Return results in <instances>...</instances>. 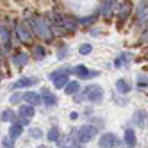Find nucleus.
Listing matches in <instances>:
<instances>
[{
  "mask_svg": "<svg viewBox=\"0 0 148 148\" xmlns=\"http://www.w3.org/2000/svg\"><path fill=\"white\" fill-rule=\"evenodd\" d=\"M34 107L32 105H22V107H20V112H18V116L22 120H27V121H30V118H32L34 116Z\"/></svg>",
  "mask_w": 148,
  "mask_h": 148,
  "instance_id": "ddd939ff",
  "label": "nucleus"
},
{
  "mask_svg": "<svg viewBox=\"0 0 148 148\" xmlns=\"http://www.w3.org/2000/svg\"><path fill=\"white\" fill-rule=\"evenodd\" d=\"M132 61V54H129V52H123V54L118 56V59H116V68H125V66H129V62Z\"/></svg>",
  "mask_w": 148,
  "mask_h": 148,
  "instance_id": "4468645a",
  "label": "nucleus"
},
{
  "mask_svg": "<svg viewBox=\"0 0 148 148\" xmlns=\"http://www.w3.org/2000/svg\"><path fill=\"white\" fill-rule=\"evenodd\" d=\"M61 25L66 32H73L77 29V18H71V16H61Z\"/></svg>",
  "mask_w": 148,
  "mask_h": 148,
  "instance_id": "0eeeda50",
  "label": "nucleus"
},
{
  "mask_svg": "<svg viewBox=\"0 0 148 148\" xmlns=\"http://www.w3.org/2000/svg\"><path fill=\"white\" fill-rule=\"evenodd\" d=\"M64 148H75V146H64Z\"/></svg>",
  "mask_w": 148,
  "mask_h": 148,
  "instance_id": "f704fd0d",
  "label": "nucleus"
},
{
  "mask_svg": "<svg viewBox=\"0 0 148 148\" xmlns=\"http://www.w3.org/2000/svg\"><path fill=\"white\" fill-rule=\"evenodd\" d=\"M29 25H30V30L36 34V36H39L41 39H45V41H52L54 39V29H52L50 25H48V22L45 18H41V16H34V18H30V22H29Z\"/></svg>",
  "mask_w": 148,
  "mask_h": 148,
  "instance_id": "f257e3e1",
  "label": "nucleus"
},
{
  "mask_svg": "<svg viewBox=\"0 0 148 148\" xmlns=\"http://www.w3.org/2000/svg\"><path fill=\"white\" fill-rule=\"evenodd\" d=\"M84 97L91 102H100L102 97H103V91H102L100 86H88L86 91H84Z\"/></svg>",
  "mask_w": 148,
  "mask_h": 148,
  "instance_id": "39448f33",
  "label": "nucleus"
},
{
  "mask_svg": "<svg viewBox=\"0 0 148 148\" xmlns=\"http://www.w3.org/2000/svg\"><path fill=\"white\" fill-rule=\"evenodd\" d=\"M79 89H80L79 82H77V80H73V82H68V86L64 88V93H66V95H77Z\"/></svg>",
  "mask_w": 148,
  "mask_h": 148,
  "instance_id": "b1692460",
  "label": "nucleus"
},
{
  "mask_svg": "<svg viewBox=\"0 0 148 148\" xmlns=\"http://www.w3.org/2000/svg\"><path fill=\"white\" fill-rule=\"evenodd\" d=\"M41 100H43V103L47 107H56V103H57V98L54 97V93H50L48 89L41 91Z\"/></svg>",
  "mask_w": 148,
  "mask_h": 148,
  "instance_id": "1a4fd4ad",
  "label": "nucleus"
},
{
  "mask_svg": "<svg viewBox=\"0 0 148 148\" xmlns=\"http://www.w3.org/2000/svg\"><path fill=\"white\" fill-rule=\"evenodd\" d=\"M38 82V79H29V77H22L18 79L14 84H13V89H18V88H30Z\"/></svg>",
  "mask_w": 148,
  "mask_h": 148,
  "instance_id": "f8f14e48",
  "label": "nucleus"
},
{
  "mask_svg": "<svg viewBox=\"0 0 148 148\" xmlns=\"http://www.w3.org/2000/svg\"><path fill=\"white\" fill-rule=\"evenodd\" d=\"M20 100H23V95H20V93H16V95H13L11 98H9V102L11 103H18Z\"/></svg>",
  "mask_w": 148,
  "mask_h": 148,
  "instance_id": "7c9ffc66",
  "label": "nucleus"
},
{
  "mask_svg": "<svg viewBox=\"0 0 148 148\" xmlns=\"http://www.w3.org/2000/svg\"><path fill=\"white\" fill-rule=\"evenodd\" d=\"M134 121L137 127H145V121H146V111H136L134 112Z\"/></svg>",
  "mask_w": 148,
  "mask_h": 148,
  "instance_id": "4be33fe9",
  "label": "nucleus"
},
{
  "mask_svg": "<svg viewBox=\"0 0 148 148\" xmlns=\"http://www.w3.org/2000/svg\"><path fill=\"white\" fill-rule=\"evenodd\" d=\"M116 145H118V136L112 134V132H105L100 137V141H98L100 148H114Z\"/></svg>",
  "mask_w": 148,
  "mask_h": 148,
  "instance_id": "20e7f679",
  "label": "nucleus"
},
{
  "mask_svg": "<svg viewBox=\"0 0 148 148\" xmlns=\"http://www.w3.org/2000/svg\"><path fill=\"white\" fill-rule=\"evenodd\" d=\"M38 148H47V146H38Z\"/></svg>",
  "mask_w": 148,
  "mask_h": 148,
  "instance_id": "c9c22d12",
  "label": "nucleus"
},
{
  "mask_svg": "<svg viewBox=\"0 0 148 148\" xmlns=\"http://www.w3.org/2000/svg\"><path fill=\"white\" fill-rule=\"evenodd\" d=\"M125 145H127V148L136 146V134H134L132 129H127L125 130Z\"/></svg>",
  "mask_w": 148,
  "mask_h": 148,
  "instance_id": "6ab92c4d",
  "label": "nucleus"
},
{
  "mask_svg": "<svg viewBox=\"0 0 148 148\" xmlns=\"http://www.w3.org/2000/svg\"><path fill=\"white\" fill-rule=\"evenodd\" d=\"M95 136H97V129L91 127V125H84V127H80L79 132L75 134V141L79 145H84V143H89Z\"/></svg>",
  "mask_w": 148,
  "mask_h": 148,
  "instance_id": "f03ea898",
  "label": "nucleus"
},
{
  "mask_svg": "<svg viewBox=\"0 0 148 148\" xmlns=\"http://www.w3.org/2000/svg\"><path fill=\"white\" fill-rule=\"evenodd\" d=\"M14 118H16V114H14L11 109H7V111L2 112V121H13Z\"/></svg>",
  "mask_w": 148,
  "mask_h": 148,
  "instance_id": "a878e982",
  "label": "nucleus"
},
{
  "mask_svg": "<svg viewBox=\"0 0 148 148\" xmlns=\"http://www.w3.org/2000/svg\"><path fill=\"white\" fill-rule=\"evenodd\" d=\"M32 56H34V59H36V61H41V59L47 56L45 47H41V45H34V47H32Z\"/></svg>",
  "mask_w": 148,
  "mask_h": 148,
  "instance_id": "aec40b11",
  "label": "nucleus"
},
{
  "mask_svg": "<svg viewBox=\"0 0 148 148\" xmlns=\"http://www.w3.org/2000/svg\"><path fill=\"white\" fill-rule=\"evenodd\" d=\"M9 38H11V34H9V30L4 23H0V43H2L5 48H9Z\"/></svg>",
  "mask_w": 148,
  "mask_h": 148,
  "instance_id": "a211bd4d",
  "label": "nucleus"
},
{
  "mask_svg": "<svg viewBox=\"0 0 148 148\" xmlns=\"http://www.w3.org/2000/svg\"><path fill=\"white\" fill-rule=\"evenodd\" d=\"M13 146H14V141H13L9 136L2 139V148H13Z\"/></svg>",
  "mask_w": 148,
  "mask_h": 148,
  "instance_id": "cd10ccee",
  "label": "nucleus"
},
{
  "mask_svg": "<svg viewBox=\"0 0 148 148\" xmlns=\"http://www.w3.org/2000/svg\"><path fill=\"white\" fill-rule=\"evenodd\" d=\"M68 82H70V80H68V71H66V73H62L59 79L54 80V86H56L57 89H64V88L68 86Z\"/></svg>",
  "mask_w": 148,
  "mask_h": 148,
  "instance_id": "412c9836",
  "label": "nucleus"
},
{
  "mask_svg": "<svg viewBox=\"0 0 148 148\" xmlns=\"http://www.w3.org/2000/svg\"><path fill=\"white\" fill-rule=\"evenodd\" d=\"M130 11H132V4H130V2H120V7H118V18H120V20L129 18Z\"/></svg>",
  "mask_w": 148,
  "mask_h": 148,
  "instance_id": "9b49d317",
  "label": "nucleus"
},
{
  "mask_svg": "<svg viewBox=\"0 0 148 148\" xmlns=\"http://www.w3.org/2000/svg\"><path fill=\"white\" fill-rule=\"evenodd\" d=\"M79 22L84 23V25H86V23H93V22H95V16H84V18L79 20Z\"/></svg>",
  "mask_w": 148,
  "mask_h": 148,
  "instance_id": "2f4dec72",
  "label": "nucleus"
},
{
  "mask_svg": "<svg viewBox=\"0 0 148 148\" xmlns=\"http://www.w3.org/2000/svg\"><path fill=\"white\" fill-rule=\"evenodd\" d=\"M91 48H93V47H91L89 43H84V45L80 47V50H79V52H80L82 56H88V54H91Z\"/></svg>",
  "mask_w": 148,
  "mask_h": 148,
  "instance_id": "c85d7f7f",
  "label": "nucleus"
},
{
  "mask_svg": "<svg viewBox=\"0 0 148 148\" xmlns=\"http://www.w3.org/2000/svg\"><path fill=\"white\" fill-rule=\"evenodd\" d=\"M47 137H48V141H52V143L57 141V139H59V129H57V127H50Z\"/></svg>",
  "mask_w": 148,
  "mask_h": 148,
  "instance_id": "393cba45",
  "label": "nucleus"
},
{
  "mask_svg": "<svg viewBox=\"0 0 148 148\" xmlns=\"http://www.w3.org/2000/svg\"><path fill=\"white\" fill-rule=\"evenodd\" d=\"M114 4H116V2H111V0H107V2H102V5H100V14H102L103 18H111V16H112Z\"/></svg>",
  "mask_w": 148,
  "mask_h": 148,
  "instance_id": "2eb2a0df",
  "label": "nucleus"
},
{
  "mask_svg": "<svg viewBox=\"0 0 148 148\" xmlns=\"http://www.w3.org/2000/svg\"><path fill=\"white\" fill-rule=\"evenodd\" d=\"M22 132H23V127H22V123H13L11 125V129H9V137L14 141V139H18L20 136H22Z\"/></svg>",
  "mask_w": 148,
  "mask_h": 148,
  "instance_id": "dca6fc26",
  "label": "nucleus"
},
{
  "mask_svg": "<svg viewBox=\"0 0 148 148\" xmlns=\"http://www.w3.org/2000/svg\"><path fill=\"white\" fill-rule=\"evenodd\" d=\"M137 88H139V89L148 88V77H145V75H137Z\"/></svg>",
  "mask_w": 148,
  "mask_h": 148,
  "instance_id": "bb28decb",
  "label": "nucleus"
},
{
  "mask_svg": "<svg viewBox=\"0 0 148 148\" xmlns=\"http://www.w3.org/2000/svg\"><path fill=\"white\" fill-rule=\"evenodd\" d=\"M29 134H30V137H36V139H39V137L43 136L39 129H30V130H29Z\"/></svg>",
  "mask_w": 148,
  "mask_h": 148,
  "instance_id": "c756f323",
  "label": "nucleus"
},
{
  "mask_svg": "<svg viewBox=\"0 0 148 148\" xmlns=\"http://www.w3.org/2000/svg\"><path fill=\"white\" fill-rule=\"evenodd\" d=\"M66 52H68L66 48H61V50L57 52V57H59V59H62V57H64V56H66Z\"/></svg>",
  "mask_w": 148,
  "mask_h": 148,
  "instance_id": "473e14b6",
  "label": "nucleus"
},
{
  "mask_svg": "<svg viewBox=\"0 0 148 148\" xmlns=\"http://www.w3.org/2000/svg\"><path fill=\"white\" fill-rule=\"evenodd\" d=\"M136 14H137V22H143V20L146 18V14H148V5H146V2H139V4H137Z\"/></svg>",
  "mask_w": 148,
  "mask_h": 148,
  "instance_id": "f3484780",
  "label": "nucleus"
},
{
  "mask_svg": "<svg viewBox=\"0 0 148 148\" xmlns=\"http://www.w3.org/2000/svg\"><path fill=\"white\" fill-rule=\"evenodd\" d=\"M73 71H75L80 79H89V77H97V75H98L97 70H88L86 66H82V64L75 66V68H73Z\"/></svg>",
  "mask_w": 148,
  "mask_h": 148,
  "instance_id": "423d86ee",
  "label": "nucleus"
},
{
  "mask_svg": "<svg viewBox=\"0 0 148 148\" xmlns=\"http://www.w3.org/2000/svg\"><path fill=\"white\" fill-rule=\"evenodd\" d=\"M116 91H118V93H121V95H127V93L130 91L129 82H127V80H123V79H120L118 82H116Z\"/></svg>",
  "mask_w": 148,
  "mask_h": 148,
  "instance_id": "5701e85b",
  "label": "nucleus"
},
{
  "mask_svg": "<svg viewBox=\"0 0 148 148\" xmlns=\"http://www.w3.org/2000/svg\"><path fill=\"white\" fill-rule=\"evenodd\" d=\"M16 36L18 39L22 41V43H32V30H30V27L25 23V22H18L16 23Z\"/></svg>",
  "mask_w": 148,
  "mask_h": 148,
  "instance_id": "7ed1b4c3",
  "label": "nucleus"
},
{
  "mask_svg": "<svg viewBox=\"0 0 148 148\" xmlns=\"http://www.w3.org/2000/svg\"><path fill=\"white\" fill-rule=\"evenodd\" d=\"M27 59H29V56L25 54V52H16V54H13V57H11L13 64L16 68H23L27 64Z\"/></svg>",
  "mask_w": 148,
  "mask_h": 148,
  "instance_id": "6e6552de",
  "label": "nucleus"
},
{
  "mask_svg": "<svg viewBox=\"0 0 148 148\" xmlns=\"http://www.w3.org/2000/svg\"><path fill=\"white\" fill-rule=\"evenodd\" d=\"M23 100L27 102V105H32V107H36V105L41 103V97L38 93H34V91H27L23 95Z\"/></svg>",
  "mask_w": 148,
  "mask_h": 148,
  "instance_id": "9d476101",
  "label": "nucleus"
},
{
  "mask_svg": "<svg viewBox=\"0 0 148 148\" xmlns=\"http://www.w3.org/2000/svg\"><path fill=\"white\" fill-rule=\"evenodd\" d=\"M70 118H71V120H77V118H79V114H77V112H71V114H70Z\"/></svg>",
  "mask_w": 148,
  "mask_h": 148,
  "instance_id": "72a5a7b5",
  "label": "nucleus"
}]
</instances>
